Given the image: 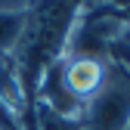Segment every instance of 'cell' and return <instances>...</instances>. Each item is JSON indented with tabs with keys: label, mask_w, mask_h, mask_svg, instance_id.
Wrapping results in <instances>:
<instances>
[{
	"label": "cell",
	"mask_w": 130,
	"mask_h": 130,
	"mask_svg": "<svg viewBox=\"0 0 130 130\" xmlns=\"http://www.w3.org/2000/svg\"><path fill=\"white\" fill-rule=\"evenodd\" d=\"M80 130H127L130 124V80L127 74L111 68L108 84L84 102L80 111Z\"/></svg>",
	"instance_id": "cell-1"
},
{
	"label": "cell",
	"mask_w": 130,
	"mask_h": 130,
	"mask_svg": "<svg viewBox=\"0 0 130 130\" xmlns=\"http://www.w3.org/2000/svg\"><path fill=\"white\" fill-rule=\"evenodd\" d=\"M56 71H59L62 87L84 105L108 84L111 65L108 59H99V56H62L56 62Z\"/></svg>",
	"instance_id": "cell-2"
},
{
	"label": "cell",
	"mask_w": 130,
	"mask_h": 130,
	"mask_svg": "<svg viewBox=\"0 0 130 130\" xmlns=\"http://www.w3.org/2000/svg\"><path fill=\"white\" fill-rule=\"evenodd\" d=\"M28 22L25 3H0V56H12Z\"/></svg>",
	"instance_id": "cell-3"
},
{
	"label": "cell",
	"mask_w": 130,
	"mask_h": 130,
	"mask_svg": "<svg viewBox=\"0 0 130 130\" xmlns=\"http://www.w3.org/2000/svg\"><path fill=\"white\" fill-rule=\"evenodd\" d=\"M31 121H34V130H80V121L77 118L56 115L53 108H46L40 102L31 105Z\"/></svg>",
	"instance_id": "cell-4"
},
{
	"label": "cell",
	"mask_w": 130,
	"mask_h": 130,
	"mask_svg": "<svg viewBox=\"0 0 130 130\" xmlns=\"http://www.w3.org/2000/svg\"><path fill=\"white\" fill-rule=\"evenodd\" d=\"M127 130H130V124H127Z\"/></svg>",
	"instance_id": "cell-5"
}]
</instances>
